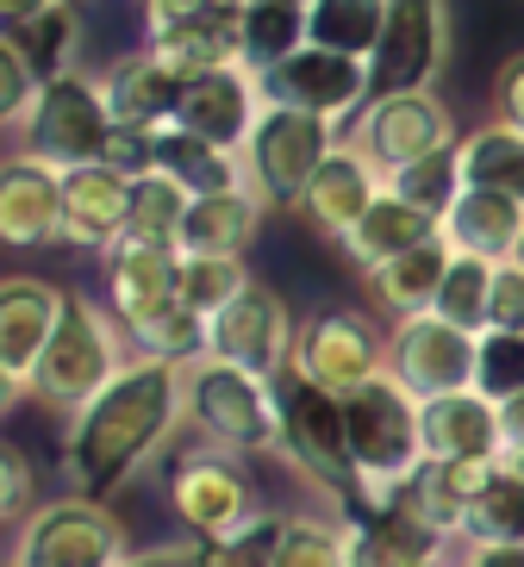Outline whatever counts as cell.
Wrapping results in <instances>:
<instances>
[{"label": "cell", "mask_w": 524, "mask_h": 567, "mask_svg": "<svg viewBox=\"0 0 524 567\" xmlns=\"http://www.w3.org/2000/svg\"><path fill=\"white\" fill-rule=\"evenodd\" d=\"M182 417H187V368L163 362V355H132L101 400L69 417L63 436L69 486L82 499H113L119 486L169 443Z\"/></svg>", "instance_id": "1"}, {"label": "cell", "mask_w": 524, "mask_h": 567, "mask_svg": "<svg viewBox=\"0 0 524 567\" xmlns=\"http://www.w3.org/2000/svg\"><path fill=\"white\" fill-rule=\"evenodd\" d=\"M419 405L424 400H412L393 374H374L369 386H356L350 400H343V417H350V467H356L350 512H388L400 499V486L424 467Z\"/></svg>", "instance_id": "2"}, {"label": "cell", "mask_w": 524, "mask_h": 567, "mask_svg": "<svg viewBox=\"0 0 524 567\" xmlns=\"http://www.w3.org/2000/svg\"><path fill=\"white\" fill-rule=\"evenodd\" d=\"M132 337L113 312H101L94 300L69 293V318L63 331L51 337V350L38 362V381H32V400H44L51 412L75 417L82 405H94L106 386L119 381V368L132 362Z\"/></svg>", "instance_id": "3"}, {"label": "cell", "mask_w": 524, "mask_h": 567, "mask_svg": "<svg viewBox=\"0 0 524 567\" xmlns=\"http://www.w3.org/2000/svg\"><path fill=\"white\" fill-rule=\"evenodd\" d=\"M187 424L237 455H263L281 450V400H275V381L250 374L237 362L219 355H201L187 362Z\"/></svg>", "instance_id": "4"}, {"label": "cell", "mask_w": 524, "mask_h": 567, "mask_svg": "<svg viewBox=\"0 0 524 567\" xmlns=\"http://www.w3.org/2000/svg\"><path fill=\"white\" fill-rule=\"evenodd\" d=\"M275 400H281V455L350 512L356 467H350V417H343V393H331V386L306 381V374L288 368V374L275 381Z\"/></svg>", "instance_id": "5"}, {"label": "cell", "mask_w": 524, "mask_h": 567, "mask_svg": "<svg viewBox=\"0 0 524 567\" xmlns=\"http://www.w3.org/2000/svg\"><path fill=\"white\" fill-rule=\"evenodd\" d=\"M106 144H113V113H106L101 75H51L38 87L32 113L19 118V151L44 156L51 168H82V163H106Z\"/></svg>", "instance_id": "6"}, {"label": "cell", "mask_w": 524, "mask_h": 567, "mask_svg": "<svg viewBox=\"0 0 524 567\" xmlns=\"http://www.w3.org/2000/svg\"><path fill=\"white\" fill-rule=\"evenodd\" d=\"M343 137L331 118L300 113V106H263L250 144H244V168L250 187L263 194V206H300V194L312 187V175L325 168V156L338 151Z\"/></svg>", "instance_id": "7"}, {"label": "cell", "mask_w": 524, "mask_h": 567, "mask_svg": "<svg viewBox=\"0 0 524 567\" xmlns=\"http://www.w3.org/2000/svg\"><path fill=\"white\" fill-rule=\"evenodd\" d=\"M125 524L106 512V499H44L32 517H19V567H119L125 561Z\"/></svg>", "instance_id": "8"}, {"label": "cell", "mask_w": 524, "mask_h": 567, "mask_svg": "<svg viewBox=\"0 0 524 567\" xmlns=\"http://www.w3.org/2000/svg\"><path fill=\"white\" fill-rule=\"evenodd\" d=\"M169 505L187 524V536H201V543H219V536H232L237 524H250V517L263 512L244 455L219 450V443L187 450L169 462Z\"/></svg>", "instance_id": "9"}, {"label": "cell", "mask_w": 524, "mask_h": 567, "mask_svg": "<svg viewBox=\"0 0 524 567\" xmlns=\"http://www.w3.org/2000/svg\"><path fill=\"white\" fill-rule=\"evenodd\" d=\"M450 0H388V25L369 51V94L431 87L450 63Z\"/></svg>", "instance_id": "10"}, {"label": "cell", "mask_w": 524, "mask_h": 567, "mask_svg": "<svg viewBox=\"0 0 524 567\" xmlns=\"http://www.w3.org/2000/svg\"><path fill=\"white\" fill-rule=\"evenodd\" d=\"M356 151L369 156L381 175L419 163V156L456 144V118L438 101V87H407V94H374L362 113H356Z\"/></svg>", "instance_id": "11"}, {"label": "cell", "mask_w": 524, "mask_h": 567, "mask_svg": "<svg viewBox=\"0 0 524 567\" xmlns=\"http://www.w3.org/2000/svg\"><path fill=\"white\" fill-rule=\"evenodd\" d=\"M474 355H481V337L438 312L393 318L388 331V374L407 386L412 400H438V393L474 386Z\"/></svg>", "instance_id": "12"}, {"label": "cell", "mask_w": 524, "mask_h": 567, "mask_svg": "<svg viewBox=\"0 0 524 567\" xmlns=\"http://www.w3.org/2000/svg\"><path fill=\"white\" fill-rule=\"evenodd\" d=\"M256 75H263V94H269L275 106H300V113H319V118H331V125L356 118L374 101L369 63H362V56H343V51H325V44H300L294 56L256 69Z\"/></svg>", "instance_id": "13"}, {"label": "cell", "mask_w": 524, "mask_h": 567, "mask_svg": "<svg viewBox=\"0 0 524 567\" xmlns=\"http://www.w3.org/2000/svg\"><path fill=\"white\" fill-rule=\"evenodd\" d=\"M69 318V293L38 275H7L0 281V393L25 400L38 381V362L51 350V337Z\"/></svg>", "instance_id": "14"}, {"label": "cell", "mask_w": 524, "mask_h": 567, "mask_svg": "<svg viewBox=\"0 0 524 567\" xmlns=\"http://www.w3.org/2000/svg\"><path fill=\"white\" fill-rule=\"evenodd\" d=\"M288 368L350 400L356 386H369L374 374H388V337L374 331L362 312H319L312 324H300Z\"/></svg>", "instance_id": "15"}, {"label": "cell", "mask_w": 524, "mask_h": 567, "mask_svg": "<svg viewBox=\"0 0 524 567\" xmlns=\"http://www.w3.org/2000/svg\"><path fill=\"white\" fill-rule=\"evenodd\" d=\"M294 337H300V324L288 318V300L263 281H250L219 318H213V355L250 368L263 381H281V374H288Z\"/></svg>", "instance_id": "16"}, {"label": "cell", "mask_w": 524, "mask_h": 567, "mask_svg": "<svg viewBox=\"0 0 524 567\" xmlns=\"http://www.w3.org/2000/svg\"><path fill=\"white\" fill-rule=\"evenodd\" d=\"M106 300L125 337L151 331L163 312L182 306V250L175 244H144V237H119L106 250Z\"/></svg>", "instance_id": "17"}, {"label": "cell", "mask_w": 524, "mask_h": 567, "mask_svg": "<svg viewBox=\"0 0 524 567\" xmlns=\"http://www.w3.org/2000/svg\"><path fill=\"white\" fill-rule=\"evenodd\" d=\"M263 106H269L263 75H256L250 63H232V69H213V75L182 87L175 125L201 132L206 144H219V151H244L250 132H256V118H263Z\"/></svg>", "instance_id": "18"}, {"label": "cell", "mask_w": 524, "mask_h": 567, "mask_svg": "<svg viewBox=\"0 0 524 567\" xmlns=\"http://www.w3.org/2000/svg\"><path fill=\"white\" fill-rule=\"evenodd\" d=\"M0 237L7 250H51L63 244V168L13 151L0 168Z\"/></svg>", "instance_id": "19"}, {"label": "cell", "mask_w": 524, "mask_h": 567, "mask_svg": "<svg viewBox=\"0 0 524 567\" xmlns=\"http://www.w3.org/2000/svg\"><path fill=\"white\" fill-rule=\"evenodd\" d=\"M424 417V455L431 462H506V431H500V400L481 386H456L419 405Z\"/></svg>", "instance_id": "20"}, {"label": "cell", "mask_w": 524, "mask_h": 567, "mask_svg": "<svg viewBox=\"0 0 524 567\" xmlns=\"http://www.w3.org/2000/svg\"><path fill=\"white\" fill-rule=\"evenodd\" d=\"M132 225V175L113 163L63 168V244L69 250H113Z\"/></svg>", "instance_id": "21"}, {"label": "cell", "mask_w": 524, "mask_h": 567, "mask_svg": "<svg viewBox=\"0 0 524 567\" xmlns=\"http://www.w3.org/2000/svg\"><path fill=\"white\" fill-rule=\"evenodd\" d=\"M381 194H388V175L356 151V144H338V151L325 156V168L312 175V187L300 194V213L312 218L331 244H343V237L356 231V218L369 213Z\"/></svg>", "instance_id": "22"}, {"label": "cell", "mask_w": 524, "mask_h": 567, "mask_svg": "<svg viewBox=\"0 0 524 567\" xmlns=\"http://www.w3.org/2000/svg\"><path fill=\"white\" fill-rule=\"evenodd\" d=\"M144 51L169 69L175 82H201V75H213V69L244 63V13H237V0H219L213 13L187 19V25L151 32L144 38Z\"/></svg>", "instance_id": "23"}, {"label": "cell", "mask_w": 524, "mask_h": 567, "mask_svg": "<svg viewBox=\"0 0 524 567\" xmlns=\"http://www.w3.org/2000/svg\"><path fill=\"white\" fill-rule=\"evenodd\" d=\"M182 87L187 82H175L151 51H132V56H119L113 69H101V94H106L113 125H137V132H163V125H175Z\"/></svg>", "instance_id": "24"}, {"label": "cell", "mask_w": 524, "mask_h": 567, "mask_svg": "<svg viewBox=\"0 0 524 567\" xmlns=\"http://www.w3.org/2000/svg\"><path fill=\"white\" fill-rule=\"evenodd\" d=\"M443 244L456 256L512 262V250L524 244V200L493 194V187H462V200L443 213Z\"/></svg>", "instance_id": "25"}, {"label": "cell", "mask_w": 524, "mask_h": 567, "mask_svg": "<svg viewBox=\"0 0 524 567\" xmlns=\"http://www.w3.org/2000/svg\"><path fill=\"white\" fill-rule=\"evenodd\" d=\"M438 237H443V218L424 213V206H412V200H400V194L388 187L369 213L356 218V231L343 237L338 250L350 256L362 275H369V268H381V262H393V256L419 250V244H438Z\"/></svg>", "instance_id": "26"}, {"label": "cell", "mask_w": 524, "mask_h": 567, "mask_svg": "<svg viewBox=\"0 0 524 567\" xmlns=\"http://www.w3.org/2000/svg\"><path fill=\"white\" fill-rule=\"evenodd\" d=\"M256 225H263V194L256 187H225V194H194L182 218V256H244Z\"/></svg>", "instance_id": "27"}, {"label": "cell", "mask_w": 524, "mask_h": 567, "mask_svg": "<svg viewBox=\"0 0 524 567\" xmlns=\"http://www.w3.org/2000/svg\"><path fill=\"white\" fill-rule=\"evenodd\" d=\"M450 262H456V250L438 237V244H419V250L369 268L362 281H369V300L381 306V312L412 318V312H431V306H438V287H443V275H450Z\"/></svg>", "instance_id": "28"}, {"label": "cell", "mask_w": 524, "mask_h": 567, "mask_svg": "<svg viewBox=\"0 0 524 567\" xmlns=\"http://www.w3.org/2000/svg\"><path fill=\"white\" fill-rule=\"evenodd\" d=\"M156 168H163V175H175L187 194L250 187L244 151H219V144H206L201 132H187V125H163V132H156Z\"/></svg>", "instance_id": "29"}, {"label": "cell", "mask_w": 524, "mask_h": 567, "mask_svg": "<svg viewBox=\"0 0 524 567\" xmlns=\"http://www.w3.org/2000/svg\"><path fill=\"white\" fill-rule=\"evenodd\" d=\"M343 530H350V567H419L424 555L443 549L400 505H388V512H350Z\"/></svg>", "instance_id": "30"}, {"label": "cell", "mask_w": 524, "mask_h": 567, "mask_svg": "<svg viewBox=\"0 0 524 567\" xmlns=\"http://www.w3.org/2000/svg\"><path fill=\"white\" fill-rule=\"evenodd\" d=\"M462 175H469V187H493V194L524 200V132L506 118L474 125L462 137Z\"/></svg>", "instance_id": "31"}, {"label": "cell", "mask_w": 524, "mask_h": 567, "mask_svg": "<svg viewBox=\"0 0 524 567\" xmlns=\"http://www.w3.org/2000/svg\"><path fill=\"white\" fill-rule=\"evenodd\" d=\"M381 25H388V0H306V44H325V51L369 63Z\"/></svg>", "instance_id": "32"}, {"label": "cell", "mask_w": 524, "mask_h": 567, "mask_svg": "<svg viewBox=\"0 0 524 567\" xmlns=\"http://www.w3.org/2000/svg\"><path fill=\"white\" fill-rule=\"evenodd\" d=\"M0 38L32 56L44 82H51V75H69V69H75V51H82V7H75V0H56L44 19L13 25V32H0Z\"/></svg>", "instance_id": "33"}, {"label": "cell", "mask_w": 524, "mask_h": 567, "mask_svg": "<svg viewBox=\"0 0 524 567\" xmlns=\"http://www.w3.org/2000/svg\"><path fill=\"white\" fill-rule=\"evenodd\" d=\"M388 187L400 194V200H412V206H424V213L443 218L462 200V187H469V175H462V137L443 144V151H431V156H419V163H407V168H393Z\"/></svg>", "instance_id": "34"}, {"label": "cell", "mask_w": 524, "mask_h": 567, "mask_svg": "<svg viewBox=\"0 0 524 567\" xmlns=\"http://www.w3.org/2000/svg\"><path fill=\"white\" fill-rule=\"evenodd\" d=\"M244 13V63L269 69L306 44V7H281V0H237Z\"/></svg>", "instance_id": "35"}, {"label": "cell", "mask_w": 524, "mask_h": 567, "mask_svg": "<svg viewBox=\"0 0 524 567\" xmlns=\"http://www.w3.org/2000/svg\"><path fill=\"white\" fill-rule=\"evenodd\" d=\"M187 206H194V194H187L175 175L151 168V175H137V182H132V225H125V237H144V244H175V237H182ZM175 250H182V244H175Z\"/></svg>", "instance_id": "36"}, {"label": "cell", "mask_w": 524, "mask_h": 567, "mask_svg": "<svg viewBox=\"0 0 524 567\" xmlns=\"http://www.w3.org/2000/svg\"><path fill=\"white\" fill-rule=\"evenodd\" d=\"M493 268L500 262H487V256H456L450 275H443V287H438V306H431V312L481 337L493 324Z\"/></svg>", "instance_id": "37"}, {"label": "cell", "mask_w": 524, "mask_h": 567, "mask_svg": "<svg viewBox=\"0 0 524 567\" xmlns=\"http://www.w3.org/2000/svg\"><path fill=\"white\" fill-rule=\"evenodd\" d=\"M462 543H524V481L506 462H500V474L469 499Z\"/></svg>", "instance_id": "38"}, {"label": "cell", "mask_w": 524, "mask_h": 567, "mask_svg": "<svg viewBox=\"0 0 524 567\" xmlns=\"http://www.w3.org/2000/svg\"><path fill=\"white\" fill-rule=\"evenodd\" d=\"M250 281L244 256H182V306L201 318H219Z\"/></svg>", "instance_id": "39"}, {"label": "cell", "mask_w": 524, "mask_h": 567, "mask_svg": "<svg viewBox=\"0 0 524 567\" xmlns=\"http://www.w3.org/2000/svg\"><path fill=\"white\" fill-rule=\"evenodd\" d=\"M288 543V512H256L250 524H237L219 543H201L206 567H275Z\"/></svg>", "instance_id": "40"}, {"label": "cell", "mask_w": 524, "mask_h": 567, "mask_svg": "<svg viewBox=\"0 0 524 567\" xmlns=\"http://www.w3.org/2000/svg\"><path fill=\"white\" fill-rule=\"evenodd\" d=\"M137 355H163V362H201V355H213V318L187 312V306H175V312H163L151 324V331L132 337Z\"/></svg>", "instance_id": "41"}, {"label": "cell", "mask_w": 524, "mask_h": 567, "mask_svg": "<svg viewBox=\"0 0 524 567\" xmlns=\"http://www.w3.org/2000/svg\"><path fill=\"white\" fill-rule=\"evenodd\" d=\"M275 567H350L343 517H288V543Z\"/></svg>", "instance_id": "42"}, {"label": "cell", "mask_w": 524, "mask_h": 567, "mask_svg": "<svg viewBox=\"0 0 524 567\" xmlns=\"http://www.w3.org/2000/svg\"><path fill=\"white\" fill-rule=\"evenodd\" d=\"M474 386L487 400H512L524 393V331H481V355H474Z\"/></svg>", "instance_id": "43"}, {"label": "cell", "mask_w": 524, "mask_h": 567, "mask_svg": "<svg viewBox=\"0 0 524 567\" xmlns=\"http://www.w3.org/2000/svg\"><path fill=\"white\" fill-rule=\"evenodd\" d=\"M38 87H44L38 63L19 51V44H7V38H0V118H7V125H19V118L32 113Z\"/></svg>", "instance_id": "44"}, {"label": "cell", "mask_w": 524, "mask_h": 567, "mask_svg": "<svg viewBox=\"0 0 524 567\" xmlns=\"http://www.w3.org/2000/svg\"><path fill=\"white\" fill-rule=\"evenodd\" d=\"M0 512H7V524L13 517H32L38 512V474H32V455L25 450H0Z\"/></svg>", "instance_id": "45"}, {"label": "cell", "mask_w": 524, "mask_h": 567, "mask_svg": "<svg viewBox=\"0 0 524 567\" xmlns=\"http://www.w3.org/2000/svg\"><path fill=\"white\" fill-rule=\"evenodd\" d=\"M493 324H500V331H524V268L518 262L493 268Z\"/></svg>", "instance_id": "46"}, {"label": "cell", "mask_w": 524, "mask_h": 567, "mask_svg": "<svg viewBox=\"0 0 524 567\" xmlns=\"http://www.w3.org/2000/svg\"><path fill=\"white\" fill-rule=\"evenodd\" d=\"M493 118H506V125L524 132V51L506 56L500 75H493Z\"/></svg>", "instance_id": "47"}, {"label": "cell", "mask_w": 524, "mask_h": 567, "mask_svg": "<svg viewBox=\"0 0 524 567\" xmlns=\"http://www.w3.org/2000/svg\"><path fill=\"white\" fill-rule=\"evenodd\" d=\"M219 0H137V13H144V38L151 32H169V25H187V19L213 13Z\"/></svg>", "instance_id": "48"}, {"label": "cell", "mask_w": 524, "mask_h": 567, "mask_svg": "<svg viewBox=\"0 0 524 567\" xmlns=\"http://www.w3.org/2000/svg\"><path fill=\"white\" fill-rule=\"evenodd\" d=\"M119 567H206V549H201V536H187V543H156V549H132Z\"/></svg>", "instance_id": "49"}, {"label": "cell", "mask_w": 524, "mask_h": 567, "mask_svg": "<svg viewBox=\"0 0 524 567\" xmlns=\"http://www.w3.org/2000/svg\"><path fill=\"white\" fill-rule=\"evenodd\" d=\"M456 567H524V543H462Z\"/></svg>", "instance_id": "50"}, {"label": "cell", "mask_w": 524, "mask_h": 567, "mask_svg": "<svg viewBox=\"0 0 524 567\" xmlns=\"http://www.w3.org/2000/svg\"><path fill=\"white\" fill-rule=\"evenodd\" d=\"M500 431H506V455H518L524 450V393L500 400Z\"/></svg>", "instance_id": "51"}, {"label": "cell", "mask_w": 524, "mask_h": 567, "mask_svg": "<svg viewBox=\"0 0 524 567\" xmlns=\"http://www.w3.org/2000/svg\"><path fill=\"white\" fill-rule=\"evenodd\" d=\"M56 0H0V25L13 32V25H32V19H44Z\"/></svg>", "instance_id": "52"}, {"label": "cell", "mask_w": 524, "mask_h": 567, "mask_svg": "<svg viewBox=\"0 0 524 567\" xmlns=\"http://www.w3.org/2000/svg\"><path fill=\"white\" fill-rule=\"evenodd\" d=\"M419 567H456V555H450V549H438V555H424Z\"/></svg>", "instance_id": "53"}, {"label": "cell", "mask_w": 524, "mask_h": 567, "mask_svg": "<svg viewBox=\"0 0 524 567\" xmlns=\"http://www.w3.org/2000/svg\"><path fill=\"white\" fill-rule=\"evenodd\" d=\"M506 467H512V474L524 481V450H518V455H506Z\"/></svg>", "instance_id": "54"}, {"label": "cell", "mask_w": 524, "mask_h": 567, "mask_svg": "<svg viewBox=\"0 0 524 567\" xmlns=\"http://www.w3.org/2000/svg\"><path fill=\"white\" fill-rule=\"evenodd\" d=\"M512 262H518V268H524V244H518V250H512Z\"/></svg>", "instance_id": "55"}, {"label": "cell", "mask_w": 524, "mask_h": 567, "mask_svg": "<svg viewBox=\"0 0 524 567\" xmlns=\"http://www.w3.org/2000/svg\"><path fill=\"white\" fill-rule=\"evenodd\" d=\"M281 7H306V0H281Z\"/></svg>", "instance_id": "56"}, {"label": "cell", "mask_w": 524, "mask_h": 567, "mask_svg": "<svg viewBox=\"0 0 524 567\" xmlns=\"http://www.w3.org/2000/svg\"><path fill=\"white\" fill-rule=\"evenodd\" d=\"M7 567H19V561H7Z\"/></svg>", "instance_id": "57"}]
</instances>
